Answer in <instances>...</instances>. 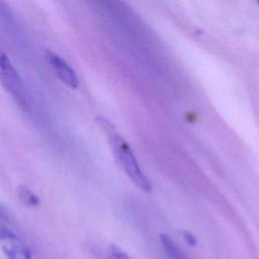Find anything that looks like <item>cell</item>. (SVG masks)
<instances>
[{
	"mask_svg": "<svg viewBox=\"0 0 259 259\" xmlns=\"http://www.w3.org/2000/svg\"><path fill=\"white\" fill-rule=\"evenodd\" d=\"M95 120L106 136L112 155L119 168L137 187L145 192H150L152 190L150 180L141 169L132 149L114 124L101 115L96 116Z\"/></svg>",
	"mask_w": 259,
	"mask_h": 259,
	"instance_id": "obj_1",
	"label": "cell"
},
{
	"mask_svg": "<svg viewBox=\"0 0 259 259\" xmlns=\"http://www.w3.org/2000/svg\"><path fill=\"white\" fill-rule=\"evenodd\" d=\"M0 83L23 109L27 108V96L22 79L8 55L0 49Z\"/></svg>",
	"mask_w": 259,
	"mask_h": 259,
	"instance_id": "obj_2",
	"label": "cell"
},
{
	"mask_svg": "<svg viewBox=\"0 0 259 259\" xmlns=\"http://www.w3.org/2000/svg\"><path fill=\"white\" fill-rule=\"evenodd\" d=\"M0 248L7 259H31L28 246L5 225L0 226Z\"/></svg>",
	"mask_w": 259,
	"mask_h": 259,
	"instance_id": "obj_3",
	"label": "cell"
},
{
	"mask_svg": "<svg viewBox=\"0 0 259 259\" xmlns=\"http://www.w3.org/2000/svg\"><path fill=\"white\" fill-rule=\"evenodd\" d=\"M45 58L52 67L58 79L63 84L71 89H77L79 87V79L75 70L64 58L50 50L46 51Z\"/></svg>",
	"mask_w": 259,
	"mask_h": 259,
	"instance_id": "obj_4",
	"label": "cell"
},
{
	"mask_svg": "<svg viewBox=\"0 0 259 259\" xmlns=\"http://www.w3.org/2000/svg\"><path fill=\"white\" fill-rule=\"evenodd\" d=\"M17 195L19 200L27 206H36L39 203L38 197L25 185H20L17 189Z\"/></svg>",
	"mask_w": 259,
	"mask_h": 259,
	"instance_id": "obj_5",
	"label": "cell"
},
{
	"mask_svg": "<svg viewBox=\"0 0 259 259\" xmlns=\"http://www.w3.org/2000/svg\"><path fill=\"white\" fill-rule=\"evenodd\" d=\"M106 259H130V258L118 246L110 245L107 250Z\"/></svg>",
	"mask_w": 259,
	"mask_h": 259,
	"instance_id": "obj_6",
	"label": "cell"
},
{
	"mask_svg": "<svg viewBox=\"0 0 259 259\" xmlns=\"http://www.w3.org/2000/svg\"><path fill=\"white\" fill-rule=\"evenodd\" d=\"M182 236H183V238L185 239V241L190 245V246H195L196 245V238L190 233V232H188V231H183L182 233Z\"/></svg>",
	"mask_w": 259,
	"mask_h": 259,
	"instance_id": "obj_7",
	"label": "cell"
},
{
	"mask_svg": "<svg viewBox=\"0 0 259 259\" xmlns=\"http://www.w3.org/2000/svg\"><path fill=\"white\" fill-rule=\"evenodd\" d=\"M257 1V3H258V6H259V0H256Z\"/></svg>",
	"mask_w": 259,
	"mask_h": 259,
	"instance_id": "obj_8",
	"label": "cell"
},
{
	"mask_svg": "<svg viewBox=\"0 0 259 259\" xmlns=\"http://www.w3.org/2000/svg\"><path fill=\"white\" fill-rule=\"evenodd\" d=\"M0 218H1V210H0Z\"/></svg>",
	"mask_w": 259,
	"mask_h": 259,
	"instance_id": "obj_9",
	"label": "cell"
}]
</instances>
